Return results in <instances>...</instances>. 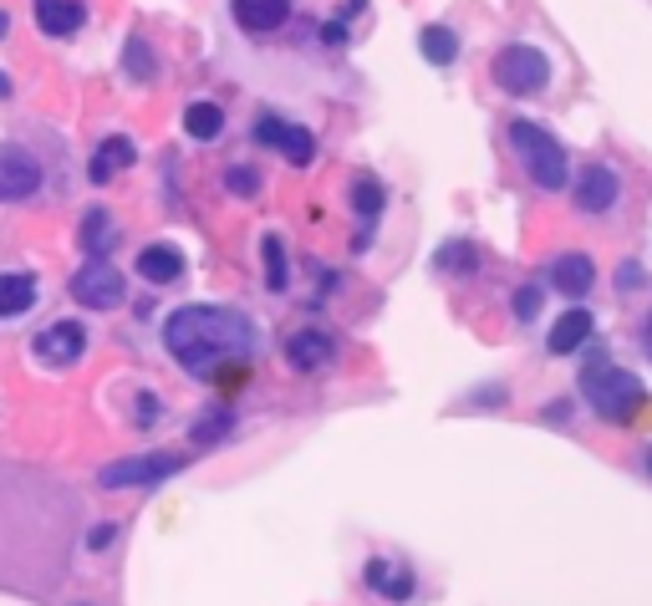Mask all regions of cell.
Segmentation results:
<instances>
[{
    "mask_svg": "<svg viewBox=\"0 0 652 606\" xmlns=\"http://www.w3.org/2000/svg\"><path fill=\"white\" fill-rule=\"evenodd\" d=\"M77 494L31 464H0V586L46 596L67 576Z\"/></svg>",
    "mask_w": 652,
    "mask_h": 606,
    "instance_id": "obj_1",
    "label": "cell"
},
{
    "mask_svg": "<svg viewBox=\"0 0 652 606\" xmlns=\"http://www.w3.org/2000/svg\"><path fill=\"white\" fill-rule=\"evenodd\" d=\"M163 347L189 377H220L224 362H245L260 347L255 322L230 306H178L163 322Z\"/></svg>",
    "mask_w": 652,
    "mask_h": 606,
    "instance_id": "obj_2",
    "label": "cell"
},
{
    "mask_svg": "<svg viewBox=\"0 0 652 606\" xmlns=\"http://www.w3.org/2000/svg\"><path fill=\"white\" fill-rule=\"evenodd\" d=\"M581 393H586V403H592L607 423L638 418V408L648 403V393H642L638 377H632L627 368H612V362H592V368L581 372Z\"/></svg>",
    "mask_w": 652,
    "mask_h": 606,
    "instance_id": "obj_3",
    "label": "cell"
},
{
    "mask_svg": "<svg viewBox=\"0 0 652 606\" xmlns=\"http://www.w3.org/2000/svg\"><path fill=\"white\" fill-rule=\"evenodd\" d=\"M510 143H515L525 174H531L540 189H561L566 184V149L546 133V128H535V123H510Z\"/></svg>",
    "mask_w": 652,
    "mask_h": 606,
    "instance_id": "obj_4",
    "label": "cell"
},
{
    "mask_svg": "<svg viewBox=\"0 0 652 606\" xmlns=\"http://www.w3.org/2000/svg\"><path fill=\"white\" fill-rule=\"evenodd\" d=\"M178 469H184V454H138V458L107 464V469L97 474V485L103 489H153Z\"/></svg>",
    "mask_w": 652,
    "mask_h": 606,
    "instance_id": "obj_5",
    "label": "cell"
},
{
    "mask_svg": "<svg viewBox=\"0 0 652 606\" xmlns=\"http://www.w3.org/2000/svg\"><path fill=\"white\" fill-rule=\"evenodd\" d=\"M494 77H500L504 92L531 97V92H546L550 67H546V57H540V51H531V46H504L500 57H494Z\"/></svg>",
    "mask_w": 652,
    "mask_h": 606,
    "instance_id": "obj_6",
    "label": "cell"
},
{
    "mask_svg": "<svg viewBox=\"0 0 652 606\" xmlns=\"http://www.w3.org/2000/svg\"><path fill=\"white\" fill-rule=\"evenodd\" d=\"M123 291H128V285H123V276L107 266V260H88V266L72 276V301L88 311H113L123 301Z\"/></svg>",
    "mask_w": 652,
    "mask_h": 606,
    "instance_id": "obj_7",
    "label": "cell"
},
{
    "mask_svg": "<svg viewBox=\"0 0 652 606\" xmlns=\"http://www.w3.org/2000/svg\"><path fill=\"white\" fill-rule=\"evenodd\" d=\"M42 189V163L21 143H0V205H21Z\"/></svg>",
    "mask_w": 652,
    "mask_h": 606,
    "instance_id": "obj_8",
    "label": "cell"
},
{
    "mask_svg": "<svg viewBox=\"0 0 652 606\" xmlns=\"http://www.w3.org/2000/svg\"><path fill=\"white\" fill-rule=\"evenodd\" d=\"M31 352H36V362L72 368V362H82V352H88V331H82V322H51L42 337L31 341Z\"/></svg>",
    "mask_w": 652,
    "mask_h": 606,
    "instance_id": "obj_9",
    "label": "cell"
},
{
    "mask_svg": "<svg viewBox=\"0 0 652 606\" xmlns=\"http://www.w3.org/2000/svg\"><path fill=\"white\" fill-rule=\"evenodd\" d=\"M577 205L586 209V214H602V209L617 205V178H612V168H602V163L581 168V178H577Z\"/></svg>",
    "mask_w": 652,
    "mask_h": 606,
    "instance_id": "obj_10",
    "label": "cell"
},
{
    "mask_svg": "<svg viewBox=\"0 0 652 606\" xmlns=\"http://www.w3.org/2000/svg\"><path fill=\"white\" fill-rule=\"evenodd\" d=\"M138 276L153 285H174L184 276V255L174 245H149V250H138Z\"/></svg>",
    "mask_w": 652,
    "mask_h": 606,
    "instance_id": "obj_11",
    "label": "cell"
},
{
    "mask_svg": "<svg viewBox=\"0 0 652 606\" xmlns=\"http://www.w3.org/2000/svg\"><path fill=\"white\" fill-rule=\"evenodd\" d=\"M82 21H88V11L77 0H36V26L46 36H72V31H82Z\"/></svg>",
    "mask_w": 652,
    "mask_h": 606,
    "instance_id": "obj_12",
    "label": "cell"
},
{
    "mask_svg": "<svg viewBox=\"0 0 652 606\" xmlns=\"http://www.w3.org/2000/svg\"><path fill=\"white\" fill-rule=\"evenodd\" d=\"M586 337H592V311L571 306L566 316H556V326H550V352H556V357L577 352V347H581Z\"/></svg>",
    "mask_w": 652,
    "mask_h": 606,
    "instance_id": "obj_13",
    "label": "cell"
},
{
    "mask_svg": "<svg viewBox=\"0 0 652 606\" xmlns=\"http://www.w3.org/2000/svg\"><path fill=\"white\" fill-rule=\"evenodd\" d=\"M550 281L561 285L566 296H586L596 285V266L586 260V255H561L556 266H550Z\"/></svg>",
    "mask_w": 652,
    "mask_h": 606,
    "instance_id": "obj_14",
    "label": "cell"
},
{
    "mask_svg": "<svg viewBox=\"0 0 652 606\" xmlns=\"http://www.w3.org/2000/svg\"><path fill=\"white\" fill-rule=\"evenodd\" d=\"M291 15V0H235V21L245 31H276Z\"/></svg>",
    "mask_w": 652,
    "mask_h": 606,
    "instance_id": "obj_15",
    "label": "cell"
},
{
    "mask_svg": "<svg viewBox=\"0 0 652 606\" xmlns=\"http://www.w3.org/2000/svg\"><path fill=\"white\" fill-rule=\"evenodd\" d=\"M138 159V149H133V138H107L103 149L92 153V168H88V178L92 184H107V178L118 174V168H128V163Z\"/></svg>",
    "mask_w": 652,
    "mask_h": 606,
    "instance_id": "obj_16",
    "label": "cell"
},
{
    "mask_svg": "<svg viewBox=\"0 0 652 606\" xmlns=\"http://www.w3.org/2000/svg\"><path fill=\"white\" fill-rule=\"evenodd\" d=\"M36 301V281L26 270H0V316H21Z\"/></svg>",
    "mask_w": 652,
    "mask_h": 606,
    "instance_id": "obj_17",
    "label": "cell"
},
{
    "mask_svg": "<svg viewBox=\"0 0 652 606\" xmlns=\"http://www.w3.org/2000/svg\"><path fill=\"white\" fill-rule=\"evenodd\" d=\"M77 240H82V250H88L92 260H103V250L113 245V214H107V209H88V214H82V230H77Z\"/></svg>",
    "mask_w": 652,
    "mask_h": 606,
    "instance_id": "obj_18",
    "label": "cell"
},
{
    "mask_svg": "<svg viewBox=\"0 0 652 606\" xmlns=\"http://www.w3.org/2000/svg\"><path fill=\"white\" fill-rule=\"evenodd\" d=\"M184 133L199 138V143L220 138L224 133V113L214 103H189V107H184Z\"/></svg>",
    "mask_w": 652,
    "mask_h": 606,
    "instance_id": "obj_19",
    "label": "cell"
},
{
    "mask_svg": "<svg viewBox=\"0 0 652 606\" xmlns=\"http://www.w3.org/2000/svg\"><path fill=\"white\" fill-rule=\"evenodd\" d=\"M276 149H281L286 159L296 163V168H306V163L316 159V138L306 133V128H296V123H281V133H276Z\"/></svg>",
    "mask_w": 652,
    "mask_h": 606,
    "instance_id": "obj_20",
    "label": "cell"
},
{
    "mask_svg": "<svg viewBox=\"0 0 652 606\" xmlns=\"http://www.w3.org/2000/svg\"><path fill=\"white\" fill-rule=\"evenodd\" d=\"M418 46H423V57H429L433 67H449V61L459 57V36H454L449 26H423Z\"/></svg>",
    "mask_w": 652,
    "mask_h": 606,
    "instance_id": "obj_21",
    "label": "cell"
},
{
    "mask_svg": "<svg viewBox=\"0 0 652 606\" xmlns=\"http://www.w3.org/2000/svg\"><path fill=\"white\" fill-rule=\"evenodd\" d=\"M286 352H291V362H296V368H322L326 357H331V341L316 337V331H301V337L286 341Z\"/></svg>",
    "mask_w": 652,
    "mask_h": 606,
    "instance_id": "obj_22",
    "label": "cell"
},
{
    "mask_svg": "<svg viewBox=\"0 0 652 606\" xmlns=\"http://www.w3.org/2000/svg\"><path fill=\"white\" fill-rule=\"evenodd\" d=\"M260 255H266V285L270 291H286V245H281V235H266Z\"/></svg>",
    "mask_w": 652,
    "mask_h": 606,
    "instance_id": "obj_23",
    "label": "cell"
},
{
    "mask_svg": "<svg viewBox=\"0 0 652 606\" xmlns=\"http://www.w3.org/2000/svg\"><path fill=\"white\" fill-rule=\"evenodd\" d=\"M433 266L439 270H475V250H469V245H444V250L433 255Z\"/></svg>",
    "mask_w": 652,
    "mask_h": 606,
    "instance_id": "obj_24",
    "label": "cell"
},
{
    "mask_svg": "<svg viewBox=\"0 0 652 606\" xmlns=\"http://www.w3.org/2000/svg\"><path fill=\"white\" fill-rule=\"evenodd\" d=\"M357 199L352 205L362 209V214H377V209H383V184H377V178H357Z\"/></svg>",
    "mask_w": 652,
    "mask_h": 606,
    "instance_id": "obj_25",
    "label": "cell"
},
{
    "mask_svg": "<svg viewBox=\"0 0 652 606\" xmlns=\"http://www.w3.org/2000/svg\"><path fill=\"white\" fill-rule=\"evenodd\" d=\"M220 433H230V413H214L205 423H194V444H214Z\"/></svg>",
    "mask_w": 652,
    "mask_h": 606,
    "instance_id": "obj_26",
    "label": "cell"
},
{
    "mask_svg": "<svg viewBox=\"0 0 652 606\" xmlns=\"http://www.w3.org/2000/svg\"><path fill=\"white\" fill-rule=\"evenodd\" d=\"M535 311H540V285H520L515 291V316L520 322H531Z\"/></svg>",
    "mask_w": 652,
    "mask_h": 606,
    "instance_id": "obj_27",
    "label": "cell"
},
{
    "mask_svg": "<svg viewBox=\"0 0 652 606\" xmlns=\"http://www.w3.org/2000/svg\"><path fill=\"white\" fill-rule=\"evenodd\" d=\"M128 67H133L138 77H149V72H153V57H149V46L138 42V36H133V42H128Z\"/></svg>",
    "mask_w": 652,
    "mask_h": 606,
    "instance_id": "obj_28",
    "label": "cell"
},
{
    "mask_svg": "<svg viewBox=\"0 0 652 606\" xmlns=\"http://www.w3.org/2000/svg\"><path fill=\"white\" fill-rule=\"evenodd\" d=\"M383 592L393 596V602H408V596H414V576H408V571H403V576H387Z\"/></svg>",
    "mask_w": 652,
    "mask_h": 606,
    "instance_id": "obj_29",
    "label": "cell"
},
{
    "mask_svg": "<svg viewBox=\"0 0 652 606\" xmlns=\"http://www.w3.org/2000/svg\"><path fill=\"white\" fill-rule=\"evenodd\" d=\"M113 535H118V525H113V520H103V525H92V531H88V546L103 550V546H113Z\"/></svg>",
    "mask_w": 652,
    "mask_h": 606,
    "instance_id": "obj_30",
    "label": "cell"
},
{
    "mask_svg": "<svg viewBox=\"0 0 652 606\" xmlns=\"http://www.w3.org/2000/svg\"><path fill=\"white\" fill-rule=\"evenodd\" d=\"M230 189H235V194H255V189H260V178H255L251 168H230Z\"/></svg>",
    "mask_w": 652,
    "mask_h": 606,
    "instance_id": "obj_31",
    "label": "cell"
},
{
    "mask_svg": "<svg viewBox=\"0 0 652 606\" xmlns=\"http://www.w3.org/2000/svg\"><path fill=\"white\" fill-rule=\"evenodd\" d=\"M387 581V561H368V586H383Z\"/></svg>",
    "mask_w": 652,
    "mask_h": 606,
    "instance_id": "obj_32",
    "label": "cell"
},
{
    "mask_svg": "<svg viewBox=\"0 0 652 606\" xmlns=\"http://www.w3.org/2000/svg\"><path fill=\"white\" fill-rule=\"evenodd\" d=\"M5 31H11V15L0 11V42H5Z\"/></svg>",
    "mask_w": 652,
    "mask_h": 606,
    "instance_id": "obj_33",
    "label": "cell"
},
{
    "mask_svg": "<svg viewBox=\"0 0 652 606\" xmlns=\"http://www.w3.org/2000/svg\"><path fill=\"white\" fill-rule=\"evenodd\" d=\"M5 92H11V82H5V72H0V97H5Z\"/></svg>",
    "mask_w": 652,
    "mask_h": 606,
    "instance_id": "obj_34",
    "label": "cell"
},
{
    "mask_svg": "<svg viewBox=\"0 0 652 606\" xmlns=\"http://www.w3.org/2000/svg\"><path fill=\"white\" fill-rule=\"evenodd\" d=\"M648 347H652V326H648Z\"/></svg>",
    "mask_w": 652,
    "mask_h": 606,
    "instance_id": "obj_35",
    "label": "cell"
},
{
    "mask_svg": "<svg viewBox=\"0 0 652 606\" xmlns=\"http://www.w3.org/2000/svg\"><path fill=\"white\" fill-rule=\"evenodd\" d=\"M648 469H652V454H648Z\"/></svg>",
    "mask_w": 652,
    "mask_h": 606,
    "instance_id": "obj_36",
    "label": "cell"
}]
</instances>
